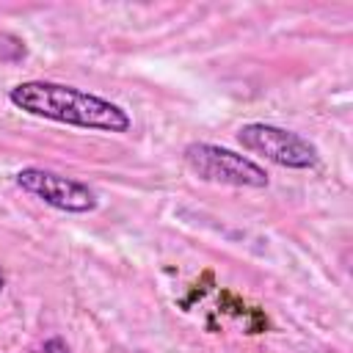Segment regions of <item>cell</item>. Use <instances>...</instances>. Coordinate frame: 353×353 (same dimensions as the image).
Wrapping results in <instances>:
<instances>
[{
	"instance_id": "cell-1",
	"label": "cell",
	"mask_w": 353,
	"mask_h": 353,
	"mask_svg": "<svg viewBox=\"0 0 353 353\" xmlns=\"http://www.w3.org/2000/svg\"><path fill=\"white\" fill-rule=\"evenodd\" d=\"M8 102L28 116L77 130L113 135H124L132 130V116L121 105L55 80H22L8 88Z\"/></svg>"
},
{
	"instance_id": "cell-6",
	"label": "cell",
	"mask_w": 353,
	"mask_h": 353,
	"mask_svg": "<svg viewBox=\"0 0 353 353\" xmlns=\"http://www.w3.org/2000/svg\"><path fill=\"white\" fill-rule=\"evenodd\" d=\"M3 287H6V273H3V268H0V292H3Z\"/></svg>"
},
{
	"instance_id": "cell-5",
	"label": "cell",
	"mask_w": 353,
	"mask_h": 353,
	"mask_svg": "<svg viewBox=\"0 0 353 353\" xmlns=\"http://www.w3.org/2000/svg\"><path fill=\"white\" fill-rule=\"evenodd\" d=\"M28 353H72V347L66 345L63 336H50V339H44L39 347H33Z\"/></svg>"
},
{
	"instance_id": "cell-4",
	"label": "cell",
	"mask_w": 353,
	"mask_h": 353,
	"mask_svg": "<svg viewBox=\"0 0 353 353\" xmlns=\"http://www.w3.org/2000/svg\"><path fill=\"white\" fill-rule=\"evenodd\" d=\"M14 185L19 190H25L28 196L44 201L47 207L58 210V212L85 215V212H94L99 207V196L91 185H85L74 176H63V174L50 171V168L25 165L14 174Z\"/></svg>"
},
{
	"instance_id": "cell-3",
	"label": "cell",
	"mask_w": 353,
	"mask_h": 353,
	"mask_svg": "<svg viewBox=\"0 0 353 353\" xmlns=\"http://www.w3.org/2000/svg\"><path fill=\"white\" fill-rule=\"evenodd\" d=\"M237 143L251 152L265 157L268 163L290 171H312L320 165V149L303 138L301 132H292L279 124L268 121H248L234 132Z\"/></svg>"
},
{
	"instance_id": "cell-2",
	"label": "cell",
	"mask_w": 353,
	"mask_h": 353,
	"mask_svg": "<svg viewBox=\"0 0 353 353\" xmlns=\"http://www.w3.org/2000/svg\"><path fill=\"white\" fill-rule=\"evenodd\" d=\"M182 157H185V165L201 182L229 185V188H254V190H262L270 185L268 171L256 160L218 143L190 141L182 149Z\"/></svg>"
}]
</instances>
